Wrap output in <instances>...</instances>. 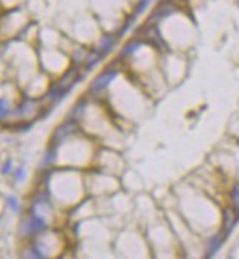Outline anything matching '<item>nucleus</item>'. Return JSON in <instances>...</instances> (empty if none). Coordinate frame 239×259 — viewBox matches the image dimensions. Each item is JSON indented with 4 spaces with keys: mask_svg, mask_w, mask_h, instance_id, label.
<instances>
[{
    "mask_svg": "<svg viewBox=\"0 0 239 259\" xmlns=\"http://www.w3.org/2000/svg\"><path fill=\"white\" fill-rule=\"evenodd\" d=\"M81 79L78 69H69L68 72L50 88L47 93V98L50 103H59L62 98L65 97L69 93V90Z\"/></svg>",
    "mask_w": 239,
    "mask_h": 259,
    "instance_id": "1",
    "label": "nucleus"
},
{
    "mask_svg": "<svg viewBox=\"0 0 239 259\" xmlns=\"http://www.w3.org/2000/svg\"><path fill=\"white\" fill-rule=\"evenodd\" d=\"M118 75H119V69L118 67H107L104 72H102L93 82H91V85H90V93L91 94H100L103 93L116 78H118Z\"/></svg>",
    "mask_w": 239,
    "mask_h": 259,
    "instance_id": "2",
    "label": "nucleus"
},
{
    "mask_svg": "<svg viewBox=\"0 0 239 259\" xmlns=\"http://www.w3.org/2000/svg\"><path fill=\"white\" fill-rule=\"evenodd\" d=\"M178 9H179V6H178L176 1H172V0H162V1L154 7L151 16H150V19H148V22H151V24H159L160 21H163V19H166L168 16L176 13Z\"/></svg>",
    "mask_w": 239,
    "mask_h": 259,
    "instance_id": "3",
    "label": "nucleus"
},
{
    "mask_svg": "<svg viewBox=\"0 0 239 259\" xmlns=\"http://www.w3.org/2000/svg\"><path fill=\"white\" fill-rule=\"evenodd\" d=\"M43 104H40V101L33 100V98H28V100H24L15 111H12L10 116H16L18 120H27L28 117L35 116V114H40V110H41Z\"/></svg>",
    "mask_w": 239,
    "mask_h": 259,
    "instance_id": "4",
    "label": "nucleus"
},
{
    "mask_svg": "<svg viewBox=\"0 0 239 259\" xmlns=\"http://www.w3.org/2000/svg\"><path fill=\"white\" fill-rule=\"evenodd\" d=\"M47 228V221L40 217V215H31L30 218L24 220L21 226V233L24 236H33V234H40Z\"/></svg>",
    "mask_w": 239,
    "mask_h": 259,
    "instance_id": "5",
    "label": "nucleus"
},
{
    "mask_svg": "<svg viewBox=\"0 0 239 259\" xmlns=\"http://www.w3.org/2000/svg\"><path fill=\"white\" fill-rule=\"evenodd\" d=\"M75 129H76V123H75V120H70V119H69L68 122H65L63 125H60L53 133V139H52L53 147L60 145L66 138H69L75 132Z\"/></svg>",
    "mask_w": 239,
    "mask_h": 259,
    "instance_id": "6",
    "label": "nucleus"
},
{
    "mask_svg": "<svg viewBox=\"0 0 239 259\" xmlns=\"http://www.w3.org/2000/svg\"><path fill=\"white\" fill-rule=\"evenodd\" d=\"M239 214L235 208H225L223 209V231L222 233L225 236H228L234 230V227L237 226Z\"/></svg>",
    "mask_w": 239,
    "mask_h": 259,
    "instance_id": "7",
    "label": "nucleus"
},
{
    "mask_svg": "<svg viewBox=\"0 0 239 259\" xmlns=\"http://www.w3.org/2000/svg\"><path fill=\"white\" fill-rule=\"evenodd\" d=\"M144 44H145V43H144L141 38H138V37L129 40V41L122 47L119 57H120V59H129V57H132L138 50H141V47H142Z\"/></svg>",
    "mask_w": 239,
    "mask_h": 259,
    "instance_id": "8",
    "label": "nucleus"
},
{
    "mask_svg": "<svg viewBox=\"0 0 239 259\" xmlns=\"http://www.w3.org/2000/svg\"><path fill=\"white\" fill-rule=\"evenodd\" d=\"M116 40H118V35H116V34H104L102 38H100V41H99V47H97V50L102 53L103 56L109 54L110 50L115 47Z\"/></svg>",
    "mask_w": 239,
    "mask_h": 259,
    "instance_id": "9",
    "label": "nucleus"
},
{
    "mask_svg": "<svg viewBox=\"0 0 239 259\" xmlns=\"http://www.w3.org/2000/svg\"><path fill=\"white\" fill-rule=\"evenodd\" d=\"M225 237H226L225 234H214L210 239V242L207 245V258H213L219 252V249L222 248V243H223Z\"/></svg>",
    "mask_w": 239,
    "mask_h": 259,
    "instance_id": "10",
    "label": "nucleus"
},
{
    "mask_svg": "<svg viewBox=\"0 0 239 259\" xmlns=\"http://www.w3.org/2000/svg\"><path fill=\"white\" fill-rule=\"evenodd\" d=\"M103 59V54L97 50V49H94V50H91V52H88L87 53V57H85V62H84V65L85 67L90 70V69H93L94 66L97 65L100 60Z\"/></svg>",
    "mask_w": 239,
    "mask_h": 259,
    "instance_id": "11",
    "label": "nucleus"
},
{
    "mask_svg": "<svg viewBox=\"0 0 239 259\" xmlns=\"http://www.w3.org/2000/svg\"><path fill=\"white\" fill-rule=\"evenodd\" d=\"M12 114V108L10 104L6 98H0V122H4L10 117Z\"/></svg>",
    "mask_w": 239,
    "mask_h": 259,
    "instance_id": "12",
    "label": "nucleus"
},
{
    "mask_svg": "<svg viewBox=\"0 0 239 259\" xmlns=\"http://www.w3.org/2000/svg\"><path fill=\"white\" fill-rule=\"evenodd\" d=\"M137 15L135 13H132V15H129V16H126V19H125V22L122 24V28L118 31V37H122V35H125V34L128 33L131 28H132V25L135 24V21H137Z\"/></svg>",
    "mask_w": 239,
    "mask_h": 259,
    "instance_id": "13",
    "label": "nucleus"
},
{
    "mask_svg": "<svg viewBox=\"0 0 239 259\" xmlns=\"http://www.w3.org/2000/svg\"><path fill=\"white\" fill-rule=\"evenodd\" d=\"M85 107H87V101L85 100H81L79 103H76V105L72 108V111H70V120H76L78 117H81L82 116V113H84V110H85Z\"/></svg>",
    "mask_w": 239,
    "mask_h": 259,
    "instance_id": "14",
    "label": "nucleus"
},
{
    "mask_svg": "<svg viewBox=\"0 0 239 259\" xmlns=\"http://www.w3.org/2000/svg\"><path fill=\"white\" fill-rule=\"evenodd\" d=\"M229 196H231V202H232L234 208L238 211V214H239V182L238 183H235V185L232 186Z\"/></svg>",
    "mask_w": 239,
    "mask_h": 259,
    "instance_id": "15",
    "label": "nucleus"
},
{
    "mask_svg": "<svg viewBox=\"0 0 239 259\" xmlns=\"http://www.w3.org/2000/svg\"><path fill=\"white\" fill-rule=\"evenodd\" d=\"M55 158H56V147L50 148V150L46 153V155H44V158H43V162H41V167H49V165H52V164L55 162Z\"/></svg>",
    "mask_w": 239,
    "mask_h": 259,
    "instance_id": "16",
    "label": "nucleus"
},
{
    "mask_svg": "<svg viewBox=\"0 0 239 259\" xmlns=\"http://www.w3.org/2000/svg\"><path fill=\"white\" fill-rule=\"evenodd\" d=\"M150 1L151 0H139L137 3V6H135V10H134V13L139 16L141 13H144L147 9H148V6H150Z\"/></svg>",
    "mask_w": 239,
    "mask_h": 259,
    "instance_id": "17",
    "label": "nucleus"
},
{
    "mask_svg": "<svg viewBox=\"0 0 239 259\" xmlns=\"http://www.w3.org/2000/svg\"><path fill=\"white\" fill-rule=\"evenodd\" d=\"M6 202H7V207H9L13 212H18V211H19V201H18L15 196H7Z\"/></svg>",
    "mask_w": 239,
    "mask_h": 259,
    "instance_id": "18",
    "label": "nucleus"
},
{
    "mask_svg": "<svg viewBox=\"0 0 239 259\" xmlns=\"http://www.w3.org/2000/svg\"><path fill=\"white\" fill-rule=\"evenodd\" d=\"M15 179H16V182H22V180L25 179V170H24L22 167L16 168V171H15Z\"/></svg>",
    "mask_w": 239,
    "mask_h": 259,
    "instance_id": "19",
    "label": "nucleus"
},
{
    "mask_svg": "<svg viewBox=\"0 0 239 259\" xmlns=\"http://www.w3.org/2000/svg\"><path fill=\"white\" fill-rule=\"evenodd\" d=\"M12 171V161L9 160V161H6L3 164V167H1V174H9Z\"/></svg>",
    "mask_w": 239,
    "mask_h": 259,
    "instance_id": "20",
    "label": "nucleus"
},
{
    "mask_svg": "<svg viewBox=\"0 0 239 259\" xmlns=\"http://www.w3.org/2000/svg\"><path fill=\"white\" fill-rule=\"evenodd\" d=\"M172 1H176L178 3V1H183V0H172Z\"/></svg>",
    "mask_w": 239,
    "mask_h": 259,
    "instance_id": "21",
    "label": "nucleus"
}]
</instances>
